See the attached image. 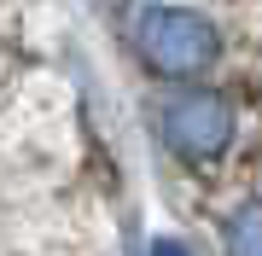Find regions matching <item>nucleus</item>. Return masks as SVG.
Returning a JSON list of instances; mask_svg holds the SVG:
<instances>
[{
    "label": "nucleus",
    "mask_w": 262,
    "mask_h": 256,
    "mask_svg": "<svg viewBox=\"0 0 262 256\" xmlns=\"http://www.w3.org/2000/svg\"><path fill=\"white\" fill-rule=\"evenodd\" d=\"M128 47L158 82H204L227 58V35L192 0H140L128 18Z\"/></svg>",
    "instance_id": "nucleus-1"
},
{
    "label": "nucleus",
    "mask_w": 262,
    "mask_h": 256,
    "mask_svg": "<svg viewBox=\"0 0 262 256\" xmlns=\"http://www.w3.org/2000/svg\"><path fill=\"white\" fill-rule=\"evenodd\" d=\"M151 128L158 146L187 169H227V157L245 146V105L227 87L210 82H175L151 105Z\"/></svg>",
    "instance_id": "nucleus-2"
},
{
    "label": "nucleus",
    "mask_w": 262,
    "mask_h": 256,
    "mask_svg": "<svg viewBox=\"0 0 262 256\" xmlns=\"http://www.w3.org/2000/svg\"><path fill=\"white\" fill-rule=\"evenodd\" d=\"M215 233H222V239H215V245H222V256H262V192L233 198Z\"/></svg>",
    "instance_id": "nucleus-3"
},
{
    "label": "nucleus",
    "mask_w": 262,
    "mask_h": 256,
    "mask_svg": "<svg viewBox=\"0 0 262 256\" xmlns=\"http://www.w3.org/2000/svg\"><path fill=\"white\" fill-rule=\"evenodd\" d=\"M151 256H192V245L175 239V233H163V239H151Z\"/></svg>",
    "instance_id": "nucleus-4"
}]
</instances>
